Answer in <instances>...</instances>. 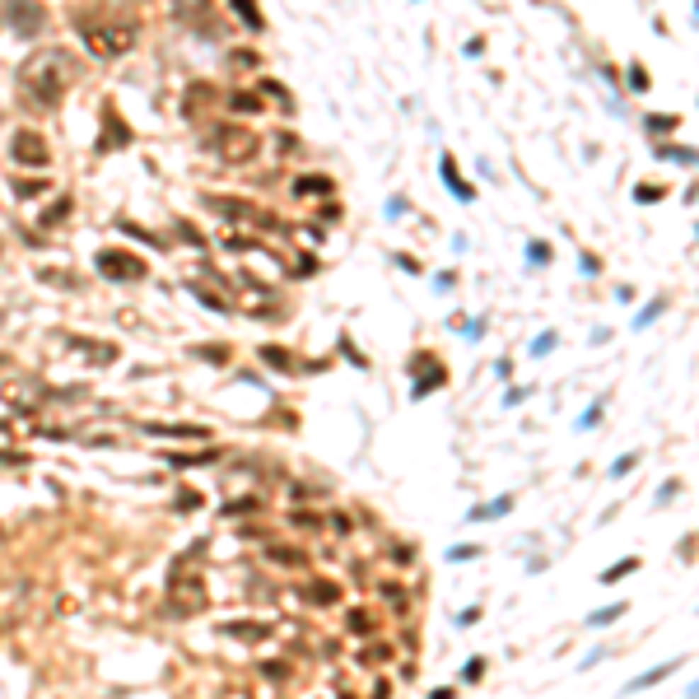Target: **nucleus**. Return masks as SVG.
Returning <instances> with one entry per match:
<instances>
[{
    "label": "nucleus",
    "mask_w": 699,
    "mask_h": 699,
    "mask_svg": "<svg viewBox=\"0 0 699 699\" xmlns=\"http://www.w3.org/2000/svg\"><path fill=\"white\" fill-rule=\"evenodd\" d=\"M75 79V56L70 52H38L28 66H23V89H28V98L42 103V108H52L61 93H66V84Z\"/></svg>",
    "instance_id": "1"
},
{
    "label": "nucleus",
    "mask_w": 699,
    "mask_h": 699,
    "mask_svg": "<svg viewBox=\"0 0 699 699\" xmlns=\"http://www.w3.org/2000/svg\"><path fill=\"white\" fill-rule=\"evenodd\" d=\"M84 42H89V52L93 56H122V52H131V42H135V23H103V28H84Z\"/></svg>",
    "instance_id": "2"
},
{
    "label": "nucleus",
    "mask_w": 699,
    "mask_h": 699,
    "mask_svg": "<svg viewBox=\"0 0 699 699\" xmlns=\"http://www.w3.org/2000/svg\"><path fill=\"white\" fill-rule=\"evenodd\" d=\"M215 154L224 164H247L256 154V135L243 131V126H224V131H215Z\"/></svg>",
    "instance_id": "3"
},
{
    "label": "nucleus",
    "mask_w": 699,
    "mask_h": 699,
    "mask_svg": "<svg viewBox=\"0 0 699 699\" xmlns=\"http://www.w3.org/2000/svg\"><path fill=\"white\" fill-rule=\"evenodd\" d=\"M98 271L108 280H144V261L131 252H122V247H108V252H98Z\"/></svg>",
    "instance_id": "4"
},
{
    "label": "nucleus",
    "mask_w": 699,
    "mask_h": 699,
    "mask_svg": "<svg viewBox=\"0 0 699 699\" xmlns=\"http://www.w3.org/2000/svg\"><path fill=\"white\" fill-rule=\"evenodd\" d=\"M173 606H178V615H191V610L205 606V588H200V578H182L178 569H173Z\"/></svg>",
    "instance_id": "5"
},
{
    "label": "nucleus",
    "mask_w": 699,
    "mask_h": 699,
    "mask_svg": "<svg viewBox=\"0 0 699 699\" xmlns=\"http://www.w3.org/2000/svg\"><path fill=\"white\" fill-rule=\"evenodd\" d=\"M5 19H10L19 33H38L47 14H42V5H28V0H10V5H5Z\"/></svg>",
    "instance_id": "6"
},
{
    "label": "nucleus",
    "mask_w": 699,
    "mask_h": 699,
    "mask_svg": "<svg viewBox=\"0 0 699 699\" xmlns=\"http://www.w3.org/2000/svg\"><path fill=\"white\" fill-rule=\"evenodd\" d=\"M14 159H19V164H47L52 154H47V144L38 140L33 131H19L14 135Z\"/></svg>",
    "instance_id": "7"
},
{
    "label": "nucleus",
    "mask_w": 699,
    "mask_h": 699,
    "mask_svg": "<svg viewBox=\"0 0 699 699\" xmlns=\"http://www.w3.org/2000/svg\"><path fill=\"white\" fill-rule=\"evenodd\" d=\"M438 168H443V182H448V191H453L457 200H476V191L466 187L462 178H457V164H453V154H443V159H438Z\"/></svg>",
    "instance_id": "8"
},
{
    "label": "nucleus",
    "mask_w": 699,
    "mask_h": 699,
    "mask_svg": "<svg viewBox=\"0 0 699 699\" xmlns=\"http://www.w3.org/2000/svg\"><path fill=\"white\" fill-rule=\"evenodd\" d=\"M620 615H625V601H610V606L592 610V615H588V625H592V630H606V625H610V620H620Z\"/></svg>",
    "instance_id": "9"
},
{
    "label": "nucleus",
    "mask_w": 699,
    "mask_h": 699,
    "mask_svg": "<svg viewBox=\"0 0 699 699\" xmlns=\"http://www.w3.org/2000/svg\"><path fill=\"white\" fill-rule=\"evenodd\" d=\"M415 364L424 368V355H415ZM443 377H448L443 368H429V373H424V377H420V382H415L411 392H415V397H424V392H429V387H443Z\"/></svg>",
    "instance_id": "10"
},
{
    "label": "nucleus",
    "mask_w": 699,
    "mask_h": 699,
    "mask_svg": "<svg viewBox=\"0 0 699 699\" xmlns=\"http://www.w3.org/2000/svg\"><path fill=\"white\" fill-rule=\"evenodd\" d=\"M508 508H513V494H504V499L485 504V508H471V522H476V518H504Z\"/></svg>",
    "instance_id": "11"
},
{
    "label": "nucleus",
    "mask_w": 699,
    "mask_h": 699,
    "mask_svg": "<svg viewBox=\"0 0 699 699\" xmlns=\"http://www.w3.org/2000/svg\"><path fill=\"white\" fill-rule=\"evenodd\" d=\"M676 666H681V662H666V666H653V671H644V676L634 681V690H644V686H657V681H666L671 671H676Z\"/></svg>",
    "instance_id": "12"
},
{
    "label": "nucleus",
    "mask_w": 699,
    "mask_h": 699,
    "mask_svg": "<svg viewBox=\"0 0 699 699\" xmlns=\"http://www.w3.org/2000/svg\"><path fill=\"white\" fill-rule=\"evenodd\" d=\"M676 126H681V117H657V112H653V117H644V131H648V135H662V131H676Z\"/></svg>",
    "instance_id": "13"
},
{
    "label": "nucleus",
    "mask_w": 699,
    "mask_h": 699,
    "mask_svg": "<svg viewBox=\"0 0 699 699\" xmlns=\"http://www.w3.org/2000/svg\"><path fill=\"white\" fill-rule=\"evenodd\" d=\"M233 10L243 14V23H247V28H266V23H261V10H256L252 0H233Z\"/></svg>",
    "instance_id": "14"
},
{
    "label": "nucleus",
    "mask_w": 699,
    "mask_h": 699,
    "mask_svg": "<svg viewBox=\"0 0 699 699\" xmlns=\"http://www.w3.org/2000/svg\"><path fill=\"white\" fill-rule=\"evenodd\" d=\"M229 108L233 112H261V98L256 93H229Z\"/></svg>",
    "instance_id": "15"
},
{
    "label": "nucleus",
    "mask_w": 699,
    "mask_h": 699,
    "mask_svg": "<svg viewBox=\"0 0 699 699\" xmlns=\"http://www.w3.org/2000/svg\"><path fill=\"white\" fill-rule=\"evenodd\" d=\"M657 159H676V164H699L695 149H671V144H657Z\"/></svg>",
    "instance_id": "16"
},
{
    "label": "nucleus",
    "mask_w": 699,
    "mask_h": 699,
    "mask_svg": "<svg viewBox=\"0 0 699 699\" xmlns=\"http://www.w3.org/2000/svg\"><path fill=\"white\" fill-rule=\"evenodd\" d=\"M639 569V559H620V564H610L606 574H601V583H615V578H625V574H634Z\"/></svg>",
    "instance_id": "17"
},
{
    "label": "nucleus",
    "mask_w": 699,
    "mask_h": 699,
    "mask_svg": "<svg viewBox=\"0 0 699 699\" xmlns=\"http://www.w3.org/2000/svg\"><path fill=\"white\" fill-rule=\"evenodd\" d=\"M657 312H662V299H653V303H644V312H639V317H634V326H639V331H644V326H653V317Z\"/></svg>",
    "instance_id": "18"
},
{
    "label": "nucleus",
    "mask_w": 699,
    "mask_h": 699,
    "mask_svg": "<svg viewBox=\"0 0 699 699\" xmlns=\"http://www.w3.org/2000/svg\"><path fill=\"white\" fill-rule=\"evenodd\" d=\"M350 630L355 634H373V615H368V610H350Z\"/></svg>",
    "instance_id": "19"
},
{
    "label": "nucleus",
    "mask_w": 699,
    "mask_h": 699,
    "mask_svg": "<svg viewBox=\"0 0 699 699\" xmlns=\"http://www.w3.org/2000/svg\"><path fill=\"white\" fill-rule=\"evenodd\" d=\"M527 261H532V266H545V261H550V243H527Z\"/></svg>",
    "instance_id": "20"
},
{
    "label": "nucleus",
    "mask_w": 699,
    "mask_h": 699,
    "mask_svg": "<svg viewBox=\"0 0 699 699\" xmlns=\"http://www.w3.org/2000/svg\"><path fill=\"white\" fill-rule=\"evenodd\" d=\"M312 601H326V606H331V601H341V588H336V583H317V588H312Z\"/></svg>",
    "instance_id": "21"
},
{
    "label": "nucleus",
    "mask_w": 699,
    "mask_h": 699,
    "mask_svg": "<svg viewBox=\"0 0 699 699\" xmlns=\"http://www.w3.org/2000/svg\"><path fill=\"white\" fill-rule=\"evenodd\" d=\"M294 191H303V196H308V191H331V182H326V178H299V182H294Z\"/></svg>",
    "instance_id": "22"
},
{
    "label": "nucleus",
    "mask_w": 699,
    "mask_h": 699,
    "mask_svg": "<svg viewBox=\"0 0 699 699\" xmlns=\"http://www.w3.org/2000/svg\"><path fill=\"white\" fill-rule=\"evenodd\" d=\"M205 5H210V0H173V10H178V14H187V19H191V14H200Z\"/></svg>",
    "instance_id": "23"
},
{
    "label": "nucleus",
    "mask_w": 699,
    "mask_h": 699,
    "mask_svg": "<svg viewBox=\"0 0 699 699\" xmlns=\"http://www.w3.org/2000/svg\"><path fill=\"white\" fill-rule=\"evenodd\" d=\"M550 350H555V331H541L532 341V355H550Z\"/></svg>",
    "instance_id": "24"
},
{
    "label": "nucleus",
    "mask_w": 699,
    "mask_h": 699,
    "mask_svg": "<svg viewBox=\"0 0 699 699\" xmlns=\"http://www.w3.org/2000/svg\"><path fill=\"white\" fill-rule=\"evenodd\" d=\"M630 89H639V93L648 89V75H644V66H630Z\"/></svg>",
    "instance_id": "25"
},
{
    "label": "nucleus",
    "mask_w": 699,
    "mask_h": 699,
    "mask_svg": "<svg viewBox=\"0 0 699 699\" xmlns=\"http://www.w3.org/2000/svg\"><path fill=\"white\" fill-rule=\"evenodd\" d=\"M261 359H266L271 368H289V355H280V350H261Z\"/></svg>",
    "instance_id": "26"
},
{
    "label": "nucleus",
    "mask_w": 699,
    "mask_h": 699,
    "mask_svg": "<svg viewBox=\"0 0 699 699\" xmlns=\"http://www.w3.org/2000/svg\"><path fill=\"white\" fill-rule=\"evenodd\" d=\"M462 676H466V681H480V676H485V662H480V657H476V662H466Z\"/></svg>",
    "instance_id": "27"
},
{
    "label": "nucleus",
    "mask_w": 699,
    "mask_h": 699,
    "mask_svg": "<svg viewBox=\"0 0 699 699\" xmlns=\"http://www.w3.org/2000/svg\"><path fill=\"white\" fill-rule=\"evenodd\" d=\"M256 61H261L256 52H233V66H256Z\"/></svg>",
    "instance_id": "28"
},
{
    "label": "nucleus",
    "mask_w": 699,
    "mask_h": 699,
    "mask_svg": "<svg viewBox=\"0 0 699 699\" xmlns=\"http://www.w3.org/2000/svg\"><path fill=\"white\" fill-rule=\"evenodd\" d=\"M476 555V545H453V550H448V559H471Z\"/></svg>",
    "instance_id": "29"
},
{
    "label": "nucleus",
    "mask_w": 699,
    "mask_h": 699,
    "mask_svg": "<svg viewBox=\"0 0 699 699\" xmlns=\"http://www.w3.org/2000/svg\"><path fill=\"white\" fill-rule=\"evenodd\" d=\"M634 462H639V457H634V453H630V457H620V462L610 466V476H625V471H630V466H634Z\"/></svg>",
    "instance_id": "30"
},
{
    "label": "nucleus",
    "mask_w": 699,
    "mask_h": 699,
    "mask_svg": "<svg viewBox=\"0 0 699 699\" xmlns=\"http://www.w3.org/2000/svg\"><path fill=\"white\" fill-rule=\"evenodd\" d=\"M634 196H639V200H662V187H639Z\"/></svg>",
    "instance_id": "31"
},
{
    "label": "nucleus",
    "mask_w": 699,
    "mask_h": 699,
    "mask_svg": "<svg viewBox=\"0 0 699 699\" xmlns=\"http://www.w3.org/2000/svg\"><path fill=\"white\" fill-rule=\"evenodd\" d=\"M522 397H527V392H522V387H508V392H504V406H518Z\"/></svg>",
    "instance_id": "32"
},
{
    "label": "nucleus",
    "mask_w": 699,
    "mask_h": 699,
    "mask_svg": "<svg viewBox=\"0 0 699 699\" xmlns=\"http://www.w3.org/2000/svg\"><path fill=\"white\" fill-rule=\"evenodd\" d=\"M695 19H699V0H695Z\"/></svg>",
    "instance_id": "33"
}]
</instances>
